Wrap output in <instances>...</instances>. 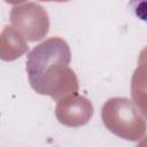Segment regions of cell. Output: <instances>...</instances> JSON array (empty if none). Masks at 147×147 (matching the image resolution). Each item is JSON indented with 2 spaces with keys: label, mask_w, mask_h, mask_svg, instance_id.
<instances>
[{
  "label": "cell",
  "mask_w": 147,
  "mask_h": 147,
  "mask_svg": "<svg viewBox=\"0 0 147 147\" xmlns=\"http://www.w3.org/2000/svg\"><path fill=\"white\" fill-rule=\"evenodd\" d=\"M130 7L139 20L147 22V0H130Z\"/></svg>",
  "instance_id": "1"
}]
</instances>
